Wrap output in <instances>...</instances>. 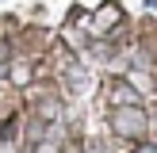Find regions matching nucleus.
I'll return each mask as SVG.
<instances>
[{
    "instance_id": "nucleus-1",
    "label": "nucleus",
    "mask_w": 157,
    "mask_h": 153,
    "mask_svg": "<svg viewBox=\"0 0 157 153\" xmlns=\"http://www.w3.org/2000/svg\"><path fill=\"white\" fill-rule=\"evenodd\" d=\"M111 130H115L119 138H142L146 130H150V115H146L138 103L119 107V111L111 115Z\"/></svg>"
},
{
    "instance_id": "nucleus-2",
    "label": "nucleus",
    "mask_w": 157,
    "mask_h": 153,
    "mask_svg": "<svg viewBox=\"0 0 157 153\" xmlns=\"http://www.w3.org/2000/svg\"><path fill=\"white\" fill-rule=\"evenodd\" d=\"M27 153H61V145H58V138H42V142H35V149H27Z\"/></svg>"
},
{
    "instance_id": "nucleus-3",
    "label": "nucleus",
    "mask_w": 157,
    "mask_h": 153,
    "mask_svg": "<svg viewBox=\"0 0 157 153\" xmlns=\"http://www.w3.org/2000/svg\"><path fill=\"white\" fill-rule=\"evenodd\" d=\"M134 153H157V145H153V142H142V145H138Z\"/></svg>"
}]
</instances>
